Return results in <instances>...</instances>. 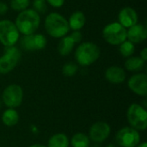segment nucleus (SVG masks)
Masks as SVG:
<instances>
[{
  "instance_id": "12",
  "label": "nucleus",
  "mask_w": 147,
  "mask_h": 147,
  "mask_svg": "<svg viewBox=\"0 0 147 147\" xmlns=\"http://www.w3.org/2000/svg\"><path fill=\"white\" fill-rule=\"evenodd\" d=\"M129 90L140 96H147V76L145 73L138 72L134 74L127 82Z\"/></svg>"
},
{
  "instance_id": "21",
  "label": "nucleus",
  "mask_w": 147,
  "mask_h": 147,
  "mask_svg": "<svg viewBox=\"0 0 147 147\" xmlns=\"http://www.w3.org/2000/svg\"><path fill=\"white\" fill-rule=\"evenodd\" d=\"M70 144L72 147H90V140L87 134L84 133H77L75 134L70 141Z\"/></svg>"
},
{
  "instance_id": "17",
  "label": "nucleus",
  "mask_w": 147,
  "mask_h": 147,
  "mask_svg": "<svg viewBox=\"0 0 147 147\" xmlns=\"http://www.w3.org/2000/svg\"><path fill=\"white\" fill-rule=\"evenodd\" d=\"M76 43L70 35L62 37L58 44L57 50L61 56H68L73 50Z\"/></svg>"
},
{
  "instance_id": "20",
  "label": "nucleus",
  "mask_w": 147,
  "mask_h": 147,
  "mask_svg": "<svg viewBox=\"0 0 147 147\" xmlns=\"http://www.w3.org/2000/svg\"><path fill=\"white\" fill-rule=\"evenodd\" d=\"M70 140L66 134L59 133L52 135L47 142V147H69Z\"/></svg>"
},
{
  "instance_id": "11",
  "label": "nucleus",
  "mask_w": 147,
  "mask_h": 147,
  "mask_svg": "<svg viewBox=\"0 0 147 147\" xmlns=\"http://www.w3.org/2000/svg\"><path fill=\"white\" fill-rule=\"evenodd\" d=\"M111 127L105 121H96L91 125L89 130V138L90 141L96 144L104 142L110 135Z\"/></svg>"
},
{
  "instance_id": "13",
  "label": "nucleus",
  "mask_w": 147,
  "mask_h": 147,
  "mask_svg": "<svg viewBox=\"0 0 147 147\" xmlns=\"http://www.w3.org/2000/svg\"><path fill=\"white\" fill-rule=\"evenodd\" d=\"M147 38L146 26L142 23H137L127 30V40L134 44H139Z\"/></svg>"
},
{
  "instance_id": "8",
  "label": "nucleus",
  "mask_w": 147,
  "mask_h": 147,
  "mask_svg": "<svg viewBox=\"0 0 147 147\" xmlns=\"http://www.w3.org/2000/svg\"><path fill=\"white\" fill-rule=\"evenodd\" d=\"M20 33L15 22L4 19L0 21V43L4 47L15 46L18 41Z\"/></svg>"
},
{
  "instance_id": "19",
  "label": "nucleus",
  "mask_w": 147,
  "mask_h": 147,
  "mask_svg": "<svg viewBox=\"0 0 147 147\" xmlns=\"http://www.w3.org/2000/svg\"><path fill=\"white\" fill-rule=\"evenodd\" d=\"M19 121V114L16 109L8 108L2 115V122L9 127L16 126Z\"/></svg>"
},
{
  "instance_id": "5",
  "label": "nucleus",
  "mask_w": 147,
  "mask_h": 147,
  "mask_svg": "<svg viewBox=\"0 0 147 147\" xmlns=\"http://www.w3.org/2000/svg\"><path fill=\"white\" fill-rule=\"evenodd\" d=\"M104 40L113 46H119L127 40V28L118 22L107 24L102 29Z\"/></svg>"
},
{
  "instance_id": "30",
  "label": "nucleus",
  "mask_w": 147,
  "mask_h": 147,
  "mask_svg": "<svg viewBox=\"0 0 147 147\" xmlns=\"http://www.w3.org/2000/svg\"><path fill=\"white\" fill-rule=\"evenodd\" d=\"M28 147H47V146H44V145H41V144H34V145H31Z\"/></svg>"
},
{
  "instance_id": "6",
  "label": "nucleus",
  "mask_w": 147,
  "mask_h": 147,
  "mask_svg": "<svg viewBox=\"0 0 147 147\" xmlns=\"http://www.w3.org/2000/svg\"><path fill=\"white\" fill-rule=\"evenodd\" d=\"M22 57L19 48L15 46L5 47L4 54L0 57V74L5 75L12 71L18 65Z\"/></svg>"
},
{
  "instance_id": "28",
  "label": "nucleus",
  "mask_w": 147,
  "mask_h": 147,
  "mask_svg": "<svg viewBox=\"0 0 147 147\" xmlns=\"http://www.w3.org/2000/svg\"><path fill=\"white\" fill-rule=\"evenodd\" d=\"M9 10V6L3 3V2H0V16L5 15Z\"/></svg>"
},
{
  "instance_id": "23",
  "label": "nucleus",
  "mask_w": 147,
  "mask_h": 147,
  "mask_svg": "<svg viewBox=\"0 0 147 147\" xmlns=\"http://www.w3.org/2000/svg\"><path fill=\"white\" fill-rule=\"evenodd\" d=\"M78 66L73 62H68L62 67V73L65 77H73L78 72Z\"/></svg>"
},
{
  "instance_id": "32",
  "label": "nucleus",
  "mask_w": 147,
  "mask_h": 147,
  "mask_svg": "<svg viewBox=\"0 0 147 147\" xmlns=\"http://www.w3.org/2000/svg\"><path fill=\"white\" fill-rule=\"evenodd\" d=\"M107 147H118V146H116V145H115V144H109Z\"/></svg>"
},
{
  "instance_id": "2",
  "label": "nucleus",
  "mask_w": 147,
  "mask_h": 147,
  "mask_svg": "<svg viewBox=\"0 0 147 147\" xmlns=\"http://www.w3.org/2000/svg\"><path fill=\"white\" fill-rule=\"evenodd\" d=\"M44 26L47 33L53 38H62L70 31L68 20L57 12L50 13L46 16Z\"/></svg>"
},
{
  "instance_id": "15",
  "label": "nucleus",
  "mask_w": 147,
  "mask_h": 147,
  "mask_svg": "<svg viewBox=\"0 0 147 147\" xmlns=\"http://www.w3.org/2000/svg\"><path fill=\"white\" fill-rule=\"evenodd\" d=\"M104 77L108 82L114 84H119L125 82L127 76L123 68L117 65H112L105 71Z\"/></svg>"
},
{
  "instance_id": "26",
  "label": "nucleus",
  "mask_w": 147,
  "mask_h": 147,
  "mask_svg": "<svg viewBox=\"0 0 147 147\" xmlns=\"http://www.w3.org/2000/svg\"><path fill=\"white\" fill-rule=\"evenodd\" d=\"M70 36L71 37V39L74 40V42L76 44L78 43H80L82 41V39H83V35H82V33L80 32V30H76V31H73Z\"/></svg>"
},
{
  "instance_id": "22",
  "label": "nucleus",
  "mask_w": 147,
  "mask_h": 147,
  "mask_svg": "<svg viewBox=\"0 0 147 147\" xmlns=\"http://www.w3.org/2000/svg\"><path fill=\"white\" fill-rule=\"evenodd\" d=\"M119 51L121 53V54L125 57V58H129L131 56H133V54L135 52V46L134 43H132L131 41L126 40L124 42H122L121 45H119Z\"/></svg>"
},
{
  "instance_id": "4",
  "label": "nucleus",
  "mask_w": 147,
  "mask_h": 147,
  "mask_svg": "<svg viewBox=\"0 0 147 147\" xmlns=\"http://www.w3.org/2000/svg\"><path fill=\"white\" fill-rule=\"evenodd\" d=\"M127 118L131 127L137 131H145L147 128L146 109L139 103H132L127 111Z\"/></svg>"
},
{
  "instance_id": "24",
  "label": "nucleus",
  "mask_w": 147,
  "mask_h": 147,
  "mask_svg": "<svg viewBox=\"0 0 147 147\" xmlns=\"http://www.w3.org/2000/svg\"><path fill=\"white\" fill-rule=\"evenodd\" d=\"M30 3L29 0H11L10 7L13 10L21 12L28 8Z\"/></svg>"
},
{
  "instance_id": "29",
  "label": "nucleus",
  "mask_w": 147,
  "mask_h": 147,
  "mask_svg": "<svg viewBox=\"0 0 147 147\" xmlns=\"http://www.w3.org/2000/svg\"><path fill=\"white\" fill-rule=\"evenodd\" d=\"M145 62L147 60V48L146 47H144L141 52H140V56Z\"/></svg>"
},
{
  "instance_id": "3",
  "label": "nucleus",
  "mask_w": 147,
  "mask_h": 147,
  "mask_svg": "<svg viewBox=\"0 0 147 147\" xmlns=\"http://www.w3.org/2000/svg\"><path fill=\"white\" fill-rule=\"evenodd\" d=\"M100 47L96 43L90 41L79 44L75 51V59L81 66L91 65L100 58Z\"/></svg>"
},
{
  "instance_id": "25",
  "label": "nucleus",
  "mask_w": 147,
  "mask_h": 147,
  "mask_svg": "<svg viewBox=\"0 0 147 147\" xmlns=\"http://www.w3.org/2000/svg\"><path fill=\"white\" fill-rule=\"evenodd\" d=\"M33 7V9L35 10L39 15L44 14L47 10V3L46 0H34Z\"/></svg>"
},
{
  "instance_id": "31",
  "label": "nucleus",
  "mask_w": 147,
  "mask_h": 147,
  "mask_svg": "<svg viewBox=\"0 0 147 147\" xmlns=\"http://www.w3.org/2000/svg\"><path fill=\"white\" fill-rule=\"evenodd\" d=\"M136 147H147L146 142H140Z\"/></svg>"
},
{
  "instance_id": "14",
  "label": "nucleus",
  "mask_w": 147,
  "mask_h": 147,
  "mask_svg": "<svg viewBox=\"0 0 147 147\" xmlns=\"http://www.w3.org/2000/svg\"><path fill=\"white\" fill-rule=\"evenodd\" d=\"M118 22L126 28L138 23V14L136 10L131 7H125L121 9L118 15Z\"/></svg>"
},
{
  "instance_id": "16",
  "label": "nucleus",
  "mask_w": 147,
  "mask_h": 147,
  "mask_svg": "<svg viewBox=\"0 0 147 147\" xmlns=\"http://www.w3.org/2000/svg\"><path fill=\"white\" fill-rule=\"evenodd\" d=\"M86 22V16L84 14V12L80 10L74 11L68 20V24L70 27V29H72L73 31L80 30L83 28V27L85 25Z\"/></svg>"
},
{
  "instance_id": "18",
  "label": "nucleus",
  "mask_w": 147,
  "mask_h": 147,
  "mask_svg": "<svg viewBox=\"0 0 147 147\" xmlns=\"http://www.w3.org/2000/svg\"><path fill=\"white\" fill-rule=\"evenodd\" d=\"M145 64H146V62L140 57L131 56V57L127 58V59L126 60V62L124 64V66L127 71L138 73L144 69Z\"/></svg>"
},
{
  "instance_id": "9",
  "label": "nucleus",
  "mask_w": 147,
  "mask_h": 147,
  "mask_svg": "<svg viewBox=\"0 0 147 147\" xmlns=\"http://www.w3.org/2000/svg\"><path fill=\"white\" fill-rule=\"evenodd\" d=\"M115 141L118 146L136 147L140 143V134L133 127H125L116 133Z\"/></svg>"
},
{
  "instance_id": "10",
  "label": "nucleus",
  "mask_w": 147,
  "mask_h": 147,
  "mask_svg": "<svg viewBox=\"0 0 147 147\" xmlns=\"http://www.w3.org/2000/svg\"><path fill=\"white\" fill-rule=\"evenodd\" d=\"M47 38L41 34H32L28 35H23L20 39V47L24 51L33 52L40 51L46 47Z\"/></svg>"
},
{
  "instance_id": "27",
  "label": "nucleus",
  "mask_w": 147,
  "mask_h": 147,
  "mask_svg": "<svg viewBox=\"0 0 147 147\" xmlns=\"http://www.w3.org/2000/svg\"><path fill=\"white\" fill-rule=\"evenodd\" d=\"M47 3L53 6V8H61L64 4L65 0H46Z\"/></svg>"
},
{
  "instance_id": "7",
  "label": "nucleus",
  "mask_w": 147,
  "mask_h": 147,
  "mask_svg": "<svg viewBox=\"0 0 147 147\" xmlns=\"http://www.w3.org/2000/svg\"><path fill=\"white\" fill-rule=\"evenodd\" d=\"M23 101V90L16 84L8 85L3 91L2 102L9 109H16L22 103Z\"/></svg>"
},
{
  "instance_id": "33",
  "label": "nucleus",
  "mask_w": 147,
  "mask_h": 147,
  "mask_svg": "<svg viewBox=\"0 0 147 147\" xmlns=\"http://www.w3.org/2000/svg\"><path fill=\"white\" fill-rule=\"evenodd\" d=\"M90 147H101L99 146V144H95V145H93L92 146H90Z\"/></svg>"
},
{
  "instance_id": "1",
  "label": "nucleus",
  "mask_w": 147,
  "mask_h": 147,
  "mask_svg": "<svg viewBox=\"0 0 147 147\" xmlns=\"http://www.w3.org/2000/svg\"><path fill=\"white\" fill-rule=\"evenodd\" d=\"M40 24V16L33 9H27L21 11L15 21V25L16 26L19 33L23 35L34 34L39 28Z\"/></svg>"
}]
</instances>
